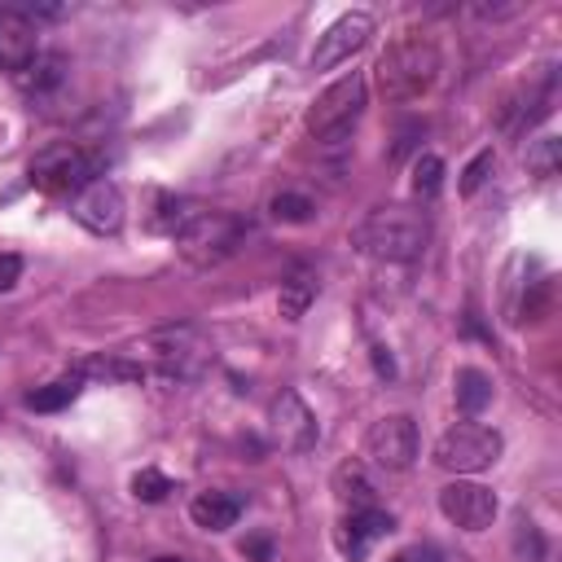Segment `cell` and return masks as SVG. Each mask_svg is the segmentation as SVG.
Masks as SVG:
<instances>
[{"label": "cell", "instance_id": "19", "mask_svg": "<svg viewBox=\"0 0 562 562\" xmlns=\"http://www.w3.org/2000/svg\"><path fill=\"white\" fill-rule=\"evenodd\" d=\"M18 79H22L31 92H48V88H57V83L66 79V57H61V53H40Z\"/></svg>", "mask_w": 562, "mask_h": 562}, {"label": "cell", "instance_id": "3", "mask_svg": "<svg viewBox=\"0 0 562 562\" xmlns=\"http://www.w3.org/2000/svg\"><path fill=\"white\" fill-rule=\"evenodd\" d=\"M241 237H246V224H241V215H233V211H193V215L171 233L176 255H180L189 268H198V272L220 268L224 259H233L237 246H241Z\"/></svg>", "mask_w": 562, "mask_h": 562}, {"label": "cell", "instance_id": "18", "mask_svg": "<svg viewBox=\"0 0 562 562\" xmlns=\"http://www.w3.org/2000/svg\"><path fill=\"white\" fill-rule=\"evenodd\" d=\"M452 395H457V408L465 413V417H474V413H483L487 404H492V378L483 373V369H457V378H452Z\"/></svg>", "mask_w": 562, "mask_h": 562}, {"label": "cell", "instance_id": "13", "mask_svg": "<svg viewBox=\"0 0 562 562\" xmlns=\"http://www.w3.org/2000/svg\"><path fill=\"white\" fill-rule=\"evenodd\" d=\"M35 57H40V26L18 4H4L0 9V70L22 75Z\"/></svg>", "mask_w": 562, "mask_h": 562}, {"label": "cell", "instance_id": "10", "mask_svg": "<svg viewBox=\"0 0 562 562\" xmlns=\"http://www.w3.org/2000/svg\"><path fill=\"white\" fill-rule=\"evenodd\" d=\"M70 215H75V220H79L88 233H97V237H114V233L123 228V215H127L123 189H119L114 180L97 176L92 184H83V189L75 193Z\"/></svg>", "mask_w": 562, "mask_h": 562}, {"label": "cell", "instance_id": "1", "mask_svg": "<svg viewBox=\"0 0 562 562\" xmlns=\"http://www.w3.org/2000/svg\"><path fill=\"white\" fill-rule=\"evenodd\" d=\"M351 246L364 259H378V263H413L430 246V220H426V211L404 206V202L373 206L351 228Z\"/></svg>", "mask_w": 562, "mask_h": 562}, {"label": "cell", "instance_id": "24", "mask_svg": "<svg viewBox=\"0 0 562 562\" xmlns=\"http://www.w3.org/2000/svg\"><path fill=\"white\" fill-rule=\"evenodd\" d=\"M268 211H272V220H281V224H307L312 220V198H303V193H277L272 202H268Z\"/></svg>", "mask_w": 562, "mask_h": 562}, {"label": "cell", "instance_id": "29", "mask_svg": "<svg viewBox=\"0 0 562 562\" xmlns=\"http://www.w3.org/2000/svg\"><path fill=\"white\" fill-rule=\"evenodd\" d=\"M373 369H378V378H395V360H391V351L382 347V342H373Z\"/></svg>", "mask_w": 562, "mask_h": 562}, {"label": "cell", "instance_id": "9", "mask_svg": "<svg viewBox=\"0 0 562 562\" xmlns=\"http://www.w3.org/2000/svg\"><path fill=\"white\" fill-rule=\"evenodd\" d=\"M496 492L474 479H452L448 487H439V514L461 531H487L496 522Z\"/></svg>", "mask_w": 562, "mask_h": 562}, {"label": "cell", "instance_id": "20", "mask_svg": "<svg viewBox=\"0 0 562 562\" xmlns=\"http://www.w3.org/2000/svg\"><path fill=\"white\" fill-rule=\"evenodd\" d=\"M522 162H527V171L540 176V180L558 176V167H562V140H558V136H540V140H531V145L522 149Z\"/></svg>", "mask_w": 562, "mask_h": 562}, {"label": "cell", "instance_id": "21", "mask_svg": "<svg viewBox=\"0 0 562 562\" xmlns=\"http://www.w3.org/2000/svg\"><path fill=\"white\" fill-rule=\"evenodd\" d=\"M75 395H79V378H57V382H48V386L26 391V408H35V413H57V408H66Z\"/></svg>", "mask_w": 562, "mask_h": 562}, {"label": "cell", "instance_id": "11", "mask_svg": "<svg viewBox=\"0 0 562 562\" xmlns=\"http://www.w3.org/2000/svg\"><path fill=\"white\" fill-rule=\"evenodd\" d=\"M373 35V18L364 9H351L342 13L338 22H329L321 35H316V48H312V70H329V66H342L351 53H360Z\"/></svg>", "mask_w": 562, "mask_h": 562}, {"label": "cell", "instance_id": "30", "mask_svg": "<svg viewBox=\"0 0 562 562\" xmlns=\"http://www.w3.org/2000/svg\"><path fill=\"white\" fill-rule=\"evenodd\" d=\"M522 4H474V13L479 18H487V22H496V18H514Z\"/></svg>", "mask_w": 562, "mask_h": 562}, {"label": "cell", "instance_id": "7", "mask_svg": "<svg viewBox=\"0 0 562 562\" xmlns=\"http://www.w3.org/2000/svg\"><path fill=\"white\" fill-rule=\"evenodd\" d=\"M145 351L154 356V364L167 373V378H198L211 360V342L198 325L180 321V325H162L145 338Z\"/></svg>", "mask_w": 562, "mask_h": 562}, {"label": "cell", "instance_id": "28", "mask_svg": "<svg viewBox=\"0 0 562 562\" xmlns=\"http://www.w3.org/2000/svg\"><path fill=\"white\" fill-rule=\"evenodd\" d=\"M241 553L255 558V562H272V540L268 536H250V540H241Z\"/></svg>", "mask_w": 562, "mask_h": 562}, {"label": "cell", "instance_id": "17", "mask_svg": "<svg viewBox=\"0 0 562 562\" xmlns=\"http://www.w3.org/2000/svg\"><path fill=\"white\" fill-rule=\"evenodd\" d=\"M316 290H321L316 272L294 268V272L281 281V290H277V307H281V316H285V321H299V316H303V312L316 303Z\"/></svg>", "mask_w": 562, "mask_h": 562}, {"label": "cell", "instance_id": "4", "mask_svg": "<svg viewBox=\"0 0 562 562\" xmlns=\"http://www.w3.org/2000/svg\"><path fill=\"white\" fill-rule=\"evenodd\" d=\"M501 448H505L501 430H492V426H483V422H457V426H448V430L435 439L430 461H435L439 470H448V474L461 479V474H479V470L496 465V461H501Z\"/></svg>", "mask_w": 562, "mask_h": 562}, {"label": "cell", "instance_id": "12", "mask_svg": "<svg viewBox=\"0 0 562 562\" xmlns=\"http://www.w3.org/2000/svg\"><path fill=\"white\" fill-rule=\"evenodd\" d=\"M272 430L281 439L285 452H312L316 439H321V426H316V413L303 404L299 391H281L272 400Z\"/></svg>", "mask_w": 562, "mask_h": 562}, {"label": "cell", "instance_id": "14", "mask_svg": "<svg viewBox=\"0 0 562 562\" xmlns=\"http://www.w3.org/2000/svg\"><path fill=\"white\" fill-rule=\"evenodd\" d=\"M386 531H395V518L386 514V509H356V514H347L342 518V527H338V553L347 558V562H360L364 553H369V544L378 540V536H386Z\"/></svg>", "mask_w": 562, "mask_h": 562}, {"label": "cell", "instance_id": "16", "mask_svg": "<svg viewBox=\"0 0 562 562\" xmlns=\"http://www.w3.org/2000/svg\"><path fill=\"white\" fill-rule=\"evenodd\" d=\"M189 518L202 531H228L241 518V496H233V492H198L189 501Z\"/></svg>", "mask_w": 562, "mask_h": 562}, {"label": "cell", "instance_id": "22", "mask_svg": "<svg viewBox=\"0 0 562 562\" xmlns=\"http://www.w3.org/2000/svg\"><path fill=\"white\" fill-rule=\"evenodd\" d=\"M408 184H413L417 198H435V193L443 189V158H439V154H417Z\"/></svg>", "mask_w": 562, "mask_h": 562}, {"label": "cell", "instance_id": "6", "mask_svg": "<svg viewBox=\"0 0 562 562\" xmlns=\"http://www.w3.org/2000/svg\"><path fill=\"white\" fill-rule=\"evenodd\" d=\"M97 176H101V158L88 154V149H79V145H70V140H57V145L40 149L35 162H31V184L44 189V193H53V198L79 193Z\"/></svg>", "mask_w": 562, "mask_h": 562}, {"label": "cell", "instance_id": "27", "mask_svg": "<svg viewBox=\"0 0 562 562\" xmlns=\"http://www.w3.org/2000/svg\"><path fill=\"white\" fill-rule=\"evenodd\" d=\"M395 562H443V558H439L435 544H408V549L395 553Z\"/></svg>", "mask_w": 562, "mask_h": 562}, {"label": "cell", "instance_id": "26", "mask_svg": "<svg viewBox=\"0 0 562 562\" xmlns=\"http://www.w3.org/2000/svg\"><path fill=\"white\" fill-rule=\"evenodd\" d=\"M22 268H26L22 255H0V294L13 290V285L22 281Z\"/></svg>", "mask_w": 562, "mask_h": 562}, {"label": "cell", "instance_id": "5", "mask_svg": "<svg viewBox=\"0 0 562 562\" xmlns=\"http://www.w3.org/2000/svg\"><path fill=\"white\" fill-rule=\"evenodd\" d=\"M364 101H369V79H364L360 70H347L342 79H334V83L307 105V114H303L307 136H316V140H334V136L351 132L356 119L364 114Z\"/></svg>", "mask_w": 562, "mask_h": 562}, {"label": "cell", "instance_id": "2", "mask_svg": "<svg viewBox=\"0 0 562 562\" xmlns=\"http://www.w3.org/2000/svg\"><path fill=\"white\" fill-rule=\"evenodd\" d=\"M378 92L391 101V105H408L417 97H426L443 70V53L430 35L422 31H404L400 40H391L378 57Z\"/></svg>", "mask_w": 562, "mask_h": 562}, {"label": "cell", "instance_id": "31", "mask_svg": "<svg viewBox=\"0 0 562 562\" xmlns=\"http://www.w3.org/2000/svg\"><path fill=\"white\" fill-rule=\"evenodd\" d=\"M154 562H180V558H154Z\"/></svg>", "mask_w": 562, "mask_h": 562}, {"label": "cell", "instance_id": "15", "mask_svg": "<svg viewBox=\"0 0 562 562\" xmlns=\"http://www.w3.org/2000/svg\"><path fill=\"white\" fill-rule=\"evenodd\" d=\"M329 487H334V496H338V505H342L347 514H356V509H373V505H378V487L369 483V474H364L360 461H342V465L334 470Z\"/></svg>", "mask_w": 562, "mask_h": 562}, {"label": "cell", "instance_id": "23", "mask_svg": "<svg viewBox=\"0 0 562 562\" xmlns=\"http://www.w3.org/2000/svg\"><path fill=\"white\" fill-rule=\"evenodd\" d=\"M492 167H496V154H492V149H479V154L465 162V171H461V180H457V193H461V198H474V193L487 184Z\"/></svg>", "mask_w": 562, "mask_h": 562}, {"label": "cell", "instance_id": "8", "mask_svg": "<svg viewBox=\"0 0 562 562\" xmlns=\"http://www.w3.org/2000/svg\"><path fill=\"white\" fill-rule=\"evenodd\" d=\"M364 457L391 474L417 461V422L408 413H386L364 430Z\"/></svg>", "mask_w": 562, "mask_h": 562}, {"label": "cell", "instance_id": "25", "mask_svg": "<svg viewBox=\"0 0 562 562\" xmlns=\"http://www.w3.org/2000/svg\"><path fill=\"white\" fill-rule=\"evenodd\" d=\"M167 492H171V479H167L162 470H140V474H132V496H136V501L158 505V501H167Z\"/></svg>", "mask_w": 562, "mask_h": 562}]
</instances>
